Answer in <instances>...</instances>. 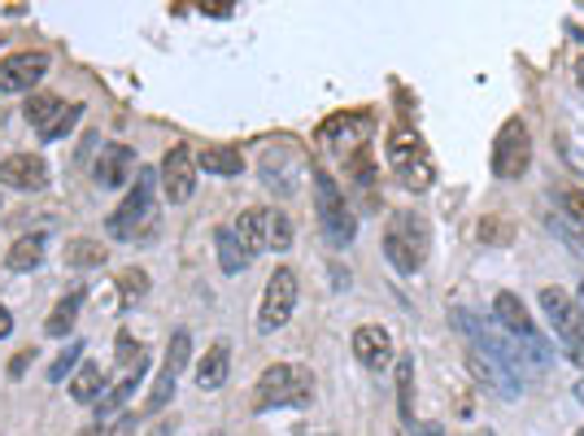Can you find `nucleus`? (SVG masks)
<instances>
[{
    "label": "nucleus",
    "mask_w": 584,
    "mask_h": 436,
    "mask_svg": "<svg viewBox=\"0 0 584 436\" xmlns=\"http://www.w3.org/2000/svg\"><path fill=\"white\" fill-rule=\"evenodd\" d=\"M101 388H105V375H101V366L96 363H79V371L71 375V397L74 402H96L101 397Z\"/></svg>",
    "instance_id": "obj_26"
},
{
    "label": "nucleus",
    "mask_w": 584,
    "mask_h": 436,
    "mask_svg": "<svg viewBox=\"0 0 584 436\" xmlns=\"http://www.w3.org/2000/svg\"><path fill=\"white\" fill-rule=\"evenodd\" d=\"M366 114H336V118H327L323 127H319V141L323 145H332L345 162L350 157H358V153H366Z\"/></svg>",
    "instance_id": "obj_12"
},
{
    "label": "nucleus",
    "mask_w": 584,
    "mask_h": 436,
    "mask_svg": "<svg viewBox=\"0 0 584 436\" xmlns=\"http://www.w3.org/2000/svg\"><path fill=\"white\" fill-rule=\"evenodd\" d=\"M66 110H71V105H66L62 96H53V92H49V96H31V101H27V123H31L40 136H49L53 123H58Z\"/></svg>",
    "instance_id": "obj_24"
},
{
    "label": "nucleus",
    "mask_w": 584,
    "mask_h": 436,
    "mask_svg": "<svg viewBox=\"0 0 584 436\" xmlns=\"http://www.w3.org/2000/svg\"><path fill=\"white\" fill-rule=\"evenodd\" d=\"M432 253V227L419 210H397L384 227V258L397 276H419Z\"/></svg>",
    "instance_id": "obj_1"
},
{
    "label": "nucleus",
    "mask_w": 584,
    "mask_h": 436,
    "mask_svg": "<svg viewBox=\"0 0 584 436\" xmlns=\"http://www.w3.org/2000/svg\"><path fill=\"white\" fill-rule=\"evenodd\" d=\"M118 289L127 292V297H140V292H145V276H140V271H132V276H123V284H118Z\"/></svg>",
    "instance_id": "obj_33"
},
{
    "label": "nucleus",
    "mask_w": 584,
    "mask_h": 436,
    "mask_svg": "<svg viewBox=\"0 0 584 436\" xmlns=\"http://www.w3.org/2000/svg\"><path fill=\"white\" fill-rule=\"evenodd\" d=\"M44 249H49V240H44L40 231L18 236V240L9 245V253H4V271H13V276H31V271H40Z\"/></svg>",
    "instance_id": "obj_18"
},
{
    "label": "nucleus",
    "mask_w": 584,
    "mask_h": 436,
    "mask_svg": "<svg viewBox=\"0 0 584 436\" xmlns=\"http://www.w3.org/2000/svg\"><path fill=\"white\" fill-rule=\"evenodd\" d=\"M197 166L201 170H210V175H227V179H236V175H244V153L231 145H206L197 153Z\"/></svg>",
    "instance_id": "obj_22"
},
{
    "label": "nucleus",
    "mask_w": 584,
    "mask_h": 436,
    "mask_svg": "<svg viewBox=\"0 0 584 436\" xmlns=\"http://www.w3.org/2000/svg\"><path fill=\"white\" fill-rule=\"evenodd\" d=\"M79 363H83V345L74 341L71 350H62V354L53 359V366H49V384H62V380H71L74 371H79Z\"/></svg>",
    "instance_id": "obj_29"
},
{
    "label": "nucleus",
    "mask_w": 584,
    "mask_h": 436,
    "mask_svg": "<svg viewBox=\"0 0 584 436\" xmlns=\"http://www.w3.org/2000/svg\"><path fill=\"white\" fill-rule=\"evenodd\" d=\"M148 210H153V170H140L136 184H132V193L123 197V206L105 218V231L118 236V240H136V231L148 218Z\"/></svg>",
    "instance_id": "obj_11"
},
{
    "label": "nucleus",
    "mask_w": 584,
    "mask_h": 436,
    "mask_svg": "<svg viewBox=\"0 0 584 436\" xmlns=\"http://www.w3.org/2000/svg\"><path fill=\"white\" fill-rule=\"evenodd\" d=\"M210 436H222V433H210Z\"/></svg>",
    "instance_id": "obj_42"
},
{
    "label": "nucleus",
    "mask_w": 584,
    "mask_h": 436,
    "mask_svg": "<svg viewBox=\"0 0 584 436\" xmlns=\"http://www.w3.org/2000/svg\"><path fill=\"white\" fill-rule=\"evenodd\" d=\"M79 436H105V433H101V424H87V428H83Z\"/></svg>",
    "instance_id": "obj_37"
},
{
    "label": "nucleus",
    "mask_w": 584,
    "mask_h": 436,
    "mask_svg": "<svg viewBox=\"0 0 584 436\" xmlns=\"http://www.w3.org/2000/svg\"><path fill=\"white\" fill-rule=\"evenodd\" d=\"M484 436H498V433H484Z\"/></svg>",
    "instance_id": "obj_41"
},
{
    "label": "nucleus",
    "mask_w": 584,
    "mask_h": 436,
    "mask_svg": "<svg viewBox=\"0 0 584 436\" xmlns=\"http://www.w3.org/2000/svg\"><path fill=\"white\" fill-rule=\"evenodd\" d=\"M493 319L502 323V332L511 336V345H528V341L541 336V332H536V319H532V310L523 305L519 292H498V297H493Z\"/></svg>",
    "instance_id": "obj_13"
},
{
    "label": "nucleus",
    "mask_w": 584,
    "mask_h": 436,
    "mask_svg": "<svg viewBox=\"0 0 584 436\" xmlns=\"http://www.w3.org/2000/svg\"><path fill=\"white\" fill-rule=\"evenodd\" d=\"M145 371H148V359L127 366V371H123V380H118L109 393H101V397H96V415H101V419H114V415L127 406V397L136 393V384H140V375H145Z\"/></svg>",
    "instance_id": "obj_19"
},
{
    "label": "nucleus",
    "mask_w": 584,
    "mask_h": 436,
    "mask_svg": "<svg viewBox=\"0 0 584 436\" xmlns=\"http://www.w3.org/2000/svg\"><path fill=\"white\" fill-rule=\"evenodd\" d=\"M576 83H581V87H584V58H581V62H576Z\"/></svg>",
    "instance_id": "obj_38"
},
{
    "label": "nucleus",
    "mask_w": 584,
    "mask_h": 436,
    "mask_svg": "<svg viewBox=\"0 0 584 436\" xmlns=\"http://www.w3.org/2000/svg\"><path fill=\"white\" fill-rule=\"evenodd\" d=\"M528 166H532V132H528V123L514 114L502 123V132H498V141H493V175L498 179H523L528 175Z\"/></svg>",
    "instance_id": "obj_7"
},
{
    "label": "nucleus",
    "mask_w": 584,
    "mask_h": 436,
    "mask_svg": "<svg viewBox=\"0 0 584 436\" xmlns=\"http://www.w3.org/2000/svg\"><path fill=\"white\" fill-rule=\"evenodd\" d=\"M188 359H192V332L179 328V332L170 336V345H166V363H161V371H157V380H153V388H148V397H145L148 411H166V406H170V397H175V388H179V375L188 371Z\"/></svg>",
    "instance_id": "obj_8"
},
{
    "label": "nucleus",
    "mask_w": 584,
    "mask_h": 436,
    "mask_svg": "<svg viewBox=\"0 0 584 436\" xmlns=\"http://www.w3.org/2000/svg\"><path fill=\"white\" fill-rule=\"evenodd\" d=\"M197 175H201V166H197V153H192L188 145H175L170 153H166V157H161L157 184H161L166 201L184 206V201H192V193H197Z\"/></svg>",
    "instance_id": "obj_9"
},
{
    "label": "nucleus",
    "mask_w": 584,
    "mask_h": 436,
    "mask_svg": "<svg viewBox=\"0 0 584 436\" xmlns=\"http://www.w3.org/2000/svg\"><path fill=\"white\" fill-rule=\"evenodd\" d=\"M66 262H71V271H92V267L105 262V245H96V240H71Z\"/></svg>",
    "instance_id": "obj_27"
},
{
    "label": "nucleus",
    "mask_w": 584,
    "mask_h": 436,
    "mask_svg": "<svg viewBox=\"0 0 584 436\" xmlns=\"http://www.w3.org/2000/svg\"><path fill=\"white\" fill-rule=\"evenodd\" d=\"M576 305L584 310V280H581V289H576Z\"/></svg>",
    "instance_id": "obj_39"
},
{
    "label": "nucleus",
    "mask_w": 584,
    "mask_h": 436,
    "mask_svg": "<svg viewBox=\"0 0 584 436\" xmlns=\"http://www.w3.org/2000/svg\"><path fill=\"white\" fill-rule=\"evenodd\" d=\"M79 310H83V289L66 292L58 305H53V314L44 319V336H53V341H62V336H71L74 323H79Z\"/></svg>",
    "instance_id": "obj_23"
},
{
    "label": "nucleus",
    "mask_w": 584,
    "mask_h": 436,
    "mask_svg": "<svg viewBox=\"0 0 584 436\" xmlns=\"http://www.w3.org/2000/svg\"><path fill=\"white\" fill-rule=\"evenodd\" d=\"M267 222H271V210H262V206H253V210H244V215L236 218V236H240V245L249 249V258H258V253H267Z\"/></svg>",
    "instance_id": "obj_21"
},
{
    "label": "nucleus",
    "mask_w": 584,
    "mask_h": 436,
    "mask_svg": "<svg viewBox=\"0 0 584 436\" xmlns=\"http://www.w3.org/2000/svg\"><path fill=\"white\" fill-rule=\"evenodd\" d=\"M541 310H545V319H550V328H554V336L563 341V350H567V359L572 363L584 366V310L576 305V297L567 289H541Z\"/></svg>",
    "instance_id": "obj_5"
},
{
    "label": "nucleus",
    "mask_w": 584,
    "mask_h": 436,
    "mask_svg": "<svg viewBox=\"0 0 584 436\" xmlns=\"http://www.w3.org/2000/svg\"><path fill=\"white\" fill-rule=\"evenodd\" d=\"M354 359H358L366 371H384V366L393 363V336H388V328L363 323V328L354 332Z\"/></svg>",
    "instance_id": "obj_17"
},
{
    "label": "nucleus",
    "mask_w": 584,
    "mask_h": 436,
    "mask_svg": "<svg viewBox=\"0 0 584 436\" xmlns=\"http://www.w3.org/2000/svg\"><path fill=\"white\" fill-rule=\"evenodd\" d=\"M397 384H401V419H406V428H415V406H410V359L397 363Z\"/></svg>",
    "instance_id": "obj_30"
},
{
    "label": "nucleus",
    "mask_w": 584,
    "mask_h": 436,
    "mask_svg": "<svg viewBox=\"0 0 584 436\" xmlns=\"http://www.w3.org/2000/svg\"><path fill=\"white\" fill-rule=\"evenodd\" d=\"M201 9H206L210 18H227V13H231V4H201Z\"/></svg>",
    "instance_id": "obj_36"
},
{
    "label": "nucleus",
    "mask_w": 584,
    "mask_h": 436,
    "mask_svg": "<svg viewBox=\"0 0 584 436\" xmlns=\"http://www.w3.org/2000/svg\"><path fill=\"white\" fill-rule=\"evenodd\" d=\"M215 249H219V267H222V276H244L249 271V249L240 245V236L231 231V227H222L219 231V240H215Z\"/></svg>",
    "instance_id": "obj_25"
},
{
    "label": "nucleus",
    "mask_w": 584,
    "mask_h": 436,
    "mask_svg": "<svg viewBox=\"0 0 584 436\" xmlns=\"http://www.w3.org/2000/svg\"><path fill=\"white\" fill-rule=\"evenodd\" d=\"M31 363H35V350H22V354L9 363V375H13V380H22V371H27Z\"/></svg>",
    "instance_id": "obj_34"
},
{
    "label": "nucleus",
    "mask_w": 584,
    "mask_h": 436,
    "mask_svg": "<svg viewBox=\"0 0 584 436\" xmlns=\"http://www.w3.org/2000/svg\"><path fill=\"white\" fill-rule=\"evenodd\" d=\"M576 397L584 402V375H581V384H576Z\"/></svg>",
    "instance_id": "obj_40"
},
{
    "label": "nucleus",
    "mask_w": 584,
    "mask_h": 436,
    "mask_svg": "<svg viewBox=\"0 0 584 436\" xmlns=\"http://www.w3.org/2000/svg\"><path fill=\"white\" fill-rule=\"evenodd\" d=\"M388 166L397 170V179L410 188V193H428L437 184V166H432V153L424 145V136L415 127H393L388 132Z\"/></svg>",
    "instance_id": "obj_2"
},
{
    "label": "nucleus",
    "mask_w": 584,
    "mask_h": 436,
    "mask_svg": "<svg viewBox=\"0 0 584 436\" xmlns=\"http://www.w3.org/2000/svg\"><path fill=\"white\" fill-rule=\"evenodd\" d=\"M559 201H563L567 218H572V222H581V227H584V188H576V193H559Z\"/></svg>",
    "instance_id": "obj_32"
},
{
    "label": "nucleus",
    "mask_w": 584,
    "mask_h": 436,
    "mask_svg": "<svg viewBox=\"0 0 584 436\" xmlns=\"http://www.w3.org/2000/svg\"><path fill=\"white\" fill-rule=\"evenodd\" d=\"M0 184L22 188V193H40L49 184V162L35 157V153H13V157L0 162Z\"/></svg>",
    "instance_id": "obj_15"
},
{
    "label": "nucleus",
    "mask_w": 584,
    "mask_h": 436,
    "mask_svg": "<svg viewBox=\"0 0 584 436\" xmlns=\"http://www.w3.org/2000/svg\"><path fill=\"white\" fill-rule=\"evenodd\" d=\"M314 210H319L323 236H327L336 249L354 245V236H358V218H354L350 201L341 197V188H336V179H332L327 170H314Z\"/></svg>",
    "instance_id": "obj_4"
},
{
    "label": "nucleus",
    "mask_w": 584,
    "mask_h": 436,
    "mask_svg": "<svg viewBox=\"0 0 584 436\" xmlns=\"http://www.w3.org/2000/svg\"><path fill=\"white\" fill-rule=\"evenodd\" d=\"M79 118H83V105H71V110L53 123V132H49V136H40V141H66L74 127H79Z\"/></svg>",
    "instance_id": "obj_31"
},
{
    "label": "nucleus",
    "mask_w": 584,
    "mask_h": 436,
    "mask_svg": "<svg viewBox=\"0 0 584 436\" xmlns=\"http://www.w3.org/2000/svg\"><path fill=\"white\" fill-rule=\"evenodd\" d=\"M296 271L292 267H275L271 271V280H267V292H262V305H258V319H253V328H258V336H271V332H280L284 323L292 319V310H296Z\"/></svg>",
    "instance_id": "obj_6"
},
{
    "label": "nucleus",
    "mask_w": 584,
    "mask_h": 436,
    "mask_svg": "<svg viewBox=\"0 0 584 436\" xmlns=\"http://www.w3.org/2000/svg\"><path fill=\"white\" fill-rule=\"evenodd\" d=\"M132 170H136V148L132 145H105L101 157L92 162V179L101 188H123L132 179Z\"/></svg>",
    "instance_id": "obj_16"
},
{
    "label": "nucleus",
    "mask_w": 584,
    "mask_h": 436,
    "mask_svg": "<svg viewBox=\"0 0 584 436\" xmlns=\"http://www.w3.org/2000/svg\"><path fill=\"white\" fill-rule=\"evenodd\" d=\"M258 170H262V179H267V188L275 197H292V188H296V179L305 170V157H301V148L292 141H271L267 153H262V162H258Z\"/></svg>",
    "instance_id": "obj_10"
},
{
    "label": "nucleus",
    "mask_w": 584,
    "mask_h": 436,
    "mask_svg": "<svg viewBox=\"0 0 584 436\" xmlns=\"http://www.w3.org/2000/svg\"><path fill=\"white\" fill-rule=\"evenodd\" d=\"M227 375H231V345H227V341H215V345L206 350V359L197 363V388L215 393V388L227 384Z\"/></svg>",
    "instance_id": "obj_20"
},
{
    "label": "nucleus",
    "mask_w": 584,
    "mask_h": 436,
    "mask_svg": "<svg viewBox=\"0 0 584 436\" xmlns=\"http://www.w3.org/2000/svg\"><path fill=\"white\" fill-rule=\"evenodd\" d=\"M4 336H13V314H9V305H0V341Z\"/></svg>",
    "instance_id": "obj_35"
},
{
    "label": "nucleus",
    "mask_w": 584,
    "mask_h": 436,
    "mask_svg": "<svg viewBox=\"0 0 584 436\" xmlns=\"http://www.w3.org/2000/svg\"><path fill=\"white\" fill-rule=\"evenodd\" d=\"M267 249H275V253L292 249V222L284 210H271V222H267Z\"/></svg>",
    "instance_id": "obj_28"
},
{
    "label": "nucleus",
    "mask_w": 584,
    "mask_h": 436,
    "mask_svg": "<svg viewBox=\"0 0 584 436\" xmlns=\"http://www.w3.org/2000/svg\"><path fill=\"white\" fill-rule=\"evenodd\" d=\"M314 393V380L305 366L275 363L258 375V388H253V406L258 411H284V406H305Z\"/></svg>",
    "instance_id": "obj_3"
},
{
    "label": "nucleus",
    "mask_w": 584,
    "mask_h": 436,
    "mask_svg": "<svg viewBox=\"0 0 584 436\" xmlns=\"http://www.w3.org/2000/svg\"><path fill=\"white\" fill-rule=\"evenodd\" d=\"M49 74V53H13L0 62V92H31Z\"/></svg>",
    "instance_id": "obj_14"
}]
</instances>
